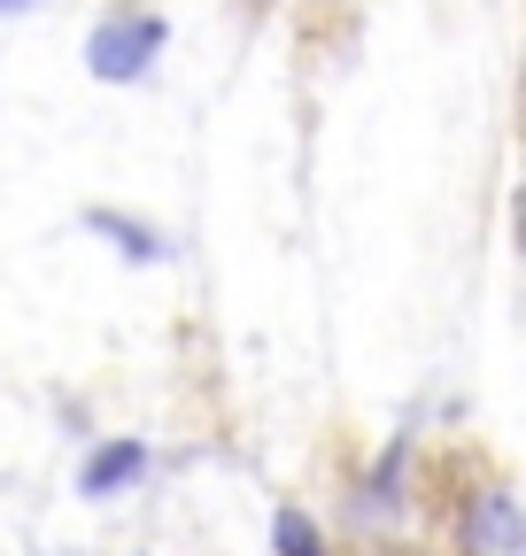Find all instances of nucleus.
I'll use <instances>...</instances> for the list:
<instances>
[{"instance_id": "nucleus-7", "label": "nucleus", "mask_w": 526, "mask_h": 556, "mask_svg": "<svg viewBox=\"0 0 526 556\" xmlns=\"http://www.w3.org/2000/svg\"><path fill=\"white\" fill-rule=\"evenodd\" d=\"M511 240H518V255H526V186H518V201H511Z\"/></svg>"}, {"instance_id": "nucleus-2", "label": "nucleus", "mask_w": 526, "mask_h": 556, "mask_svg": "<svg viewBox=\"0 0 526 556\" xmlns=\"http://www.w3.org/2000/svg\"><path fill=\"white\" fill-rule=\"evenodd\" d=\"M465 556H526V518L503 486H480L465 503Z\"/></svg>"}, {"instance_id": "nucleus-6", "label": "nucleus", "mask_w": 526, "mask_h": 556, "mask_svg": "<svg viewBox=\"0 0 526 556\" xmlns=\"http://www.w3.org/2000/svg\"><path fill=\"white\" fill-rule=\"evenodd\" d=\"M403 464H411V441H387V448H379V464H372V479H364V503H372V510L403 503Z\"/></svg>"}, {"instance_id": "nucleus-4", "label": "nucleus", "mask_w": 526, "mask_h": 556, "mask_svg": "<svg viewBox=\"0 0 526 556\" xmlns=\"http://www.w3.org/2000/svg\"><path fill=\"white\" fill-rule=\"evenodd\" d=\"M86 232L116 240V255H124V263H163V255H171L155 225H132V217H116V208H86Z\"/></svg>"}, {"instance_id": "nucleus-1", "label": "nucleus", "mask_w": 526, "mask_h": 556, "mask_svg": "<svg viewBox=\"0 0 526 556\" xmlns=\"http://www.w3.org/2000/svg\"><path fill=\"white\" fill-rule=\"evenodd\" d=\"M155 54H163V16H148V9H116V16H101V31L86 39V62H93L101 86L148 78Z\"/></svg>"}, {"instance_id": "nucleus-5", "label": "nucleus", "mask_w": 526, "mask_h": 556, "mask_svg": "<svg viewBox=\"0 0 526 556\" xmlns=\"http://www.w3.org/2000/svg\"><path fill=\"white\" fill-rule=\"evenodd\" d=\"M272 541H279V556H334V548H325V533H317V518L295 510V503L272 510Z\"/></svg>"}, {"instance_id": "nucleus-3", "label": "nucleus", "mask_w": 526, "mask_h": 556, "mask_svg": "<svg viewBox=\"0 0 526 556\" xmlns=\"http://www.w3.org/2000/svg\"><path fill=\"white\" fill-rule=\"evenodd\" d=\"M140 479H148V441L109 433V441L86 456V471H78V495H86V503H116V495H132Z\"/></svg>"}, {"instance_id": "nucleus-8", "label": "nucleus", "mask_w": 526, "mask_h": 556, "mask_svg": "<svg viewBox=\"0 0 526 556\" xmlns=\"http://www.w3.org/2000/svg\"><path fill=\"white\" fill-rule=\"evenodd\" d=\"M9 9H32V0H0V16H9Z\"/></svg>"}]
</instances>
